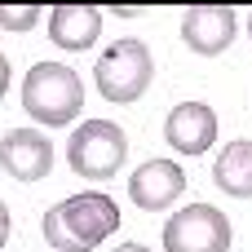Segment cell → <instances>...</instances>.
<instances>
[{
	"mask_svg": "<svg viewBox=\"0 0 252 252\" xmlns=\"http://www.w3.org/2000/svg\"><path fill=\"white\" fill-rule=\"evenodd\" d=\"M40 230L58 252H93L106 235L120 230V208H115L111 195L84 190V195H71V199L53 204L44 213Z\"/></svg>",
	"mask_w": 252,
	"mask_h": 252,
	"instance_id": "1",
	"label": "cell"
},
{
	"mask_svg": "<svg viewBox=\"0 0 252 252\" xmlns=\"http://www.w3.org/2000/svg\"><path fill=\"white\" fill-rule=\"evenodd\" d=\"M84 106V84L71 66L62 62H35L22 80V111L40 128H62L80 115Z\"/></svg>",
	"mask_w": 252,
	"mask_h": 252,
	"instance_id": "2",
	"label": "cell"
},
{
	"mask_svg": "<svg viewBox=\"0 0 252 252\" xmlns=\"http://www.w3.org/2000/svg\"><path fill=\"white\" fill-rule=\"evenodd\" d=\"M93 80H97V93L106 97V102H137L146 89H151V80H155V58H151V49L142 44V40H133V35H124V40H111L106 44V53L93 62Z\"/></svg>",
	"mask_w": 252,
	"mask_h": 252,
	"instance_id": "3",
	"label": "cell"
},
{
	"mask_svg": "<svg viewBox=\"0 0 252 252\" xmlns=\"http://www.w3.org/2000/svg\"><path fill=\"white\" fill-rule=\"evenodd\" d=\"M124 155H128V137H124V128L111 124V120H84V124L71 133V142H66L71 173H80V177H89V182L115 177L120 164H124Z\"/></svg>",
	"mask_w": 252,
	"mask_h": 252,
	"instance_id": "4",
	"label": "cell"
},
{
	"mask_svg": "<svg viewBox=\"0 0 252 252\" xmlns=\"http://www.w3.org/2000/svg\"><path fill=\"white\" fill-rule=\"evenodd\" d=\"M230 217L213 204H186L164 226V252H230Z\"/></svg>",
	"mask_w": 252,
	"mask_h": 252,
	"instance_id": "5",
	"label": "cell"
},
{
	"mask_svg": "<svg viewBox=\"0 0 252 252\" xmlns=\"http://www.w3.org/2000/svg\"><path fill=\"white\" fill-rule=\"evenodd\" d=\"M235 35H239V18L226 4H195L182 13V44L199 58L226 53L235 44Z\"/></svg>",
	"mask_w": 252,
	"mask_h": 252,
	"instance_id": "6",
	"label": "cell"
},
{
	"mask_svg": "<svg viewBox=\"0 0 252 252\" xmlns=\"http://www.w3.org/2000/svg\"><path fill=\"white\" fill-rule=\"evenodd\" d=\"M0 168L13 182H40L53 168V142L40 128H9L0 137Z\"/></svg>",
	"mask_w": 252,
	"mask_h": 252,
	"instance_id": "7",
	"label": "cell"
},
{
	"mask_svg": "<svg viewBox=\"0 0 252 252\" xmlns=\"http://www.w3.org/2000/svg\"><path fill=\"white\" fill-rule=\"evenodd\" d=\"M186 190V168L173 159H146L133 177H128V199L142 213H164L168 204H177Z\"/></svg>",
	"mask_w": 252,
	"mask_h": 252,
	"instance_id": "8",
	"label": "cell"
},
{
	"mask_svg": "<svg viewBox=\"0 0 252 252\" xmlns=\"http://www.w3.org/2000/svg\"><path fill=\"white\" fill-rule=\"evenodd\" d=\"M164 137L177 155H204L217 142V115L208 102H177L164 120Z\"/></svg>",
	"mask_w": 252,
	"mask_h": 252,
	"instance_id": "9",
	"label": "cell"
},
{
	"mask_svg": "<svg viewBox=\"0 0 252 252\" xmlns=\"http://www.w3.org/2000/svg\"><path fill=\"white\" fill-rule=\"evenodd\" d=\"M102 35V9L93 4H53L49 9V40L66 53L93 49Z\"/></svg>",
	"mask_w": 252,
	"mask_h": 252,
	"instance_id": "10",
	"label": "cell"
},
{
	"mask_svg": "<svg viewBox=\"0 0 252 252\" xmlns=\"http://www.w3.org/2000/svg\"><path fill=\"white\" fill-rule=\"evenodd\" d=\"M213 182L217 190H226L230 199H252V142H230L221 146L217 164H213Z\"/></svg>",
	"mask_w": 252,
	"mask_h": 252,
	"instance_id": "11",
	"label": "cell"
},
{
	"mask_svg": "<svg viewBox=\"0 0 252 252\" xmlns=\"http://www.w3.org/2000/svg\"><path fill=\"white\" fill-rule=\"evenodd\" d=\"M40 22V4H0V27L4 31H27Z\"/></svg>",
	"mask_w": 252,
	"mask_h": 252,
	"instance_id": "12",
	"label": "cell"
},
{
	"mask_svg": "<svg viewBox=\"0 0 252 252\" xmlns=\"http://www.w3.org/2000/svg\"><path fill=\"white\" fill-rule=\"evenodd\" d=\"M9 226H13V221H9V208H4V199H0V248L9 244Z\"/></svg>",
	"mask_w": 252,
	"mask_h": 252,
	"instance_id": "13",
	"label": "cell"
},
{
	"mask_svg": "<svg viewBox=\"0 0 252 252\" xmlns=\"http://www.w3.org/2000/svg\"><path fill=\"white\" fill-rule=\"evenodd\" d=\"M9 75H13V66H9V58L0 53V97L9 93Z\"/></svg>",
	"mask_w": 252,
	"mask_h": 252,
	"instance_id": "14",
	"label": "cell"
},
{
	"mask_svg": "<svg viewBox=\"0 0 252 252\" xmlns=\"http://www.w3.org/2000/svg\"><path fill=\"white\" fill-rule=\"evenodd\" d=\"M111 252H151L146 244H120V248H111Z\"/></svg>",
	"mask_w": 252,
	"mask_h": 252,
	"instance_id": "15",
	"label": "cell"
},
{
	"mask_svg": "<svg viewBox=\"0 0 252 252\" xmlns=\"http://www.w3.org/2000/svg\"><path fill=\"white\" fill-rule=\"evenodd\" d=\"M248 35H252V13H248Z\"/></svg>",
	"mask_w": 252,
	"mask_h": 252,
	"instance_id": "16",
	"label": "cell"
}]
</instances>
